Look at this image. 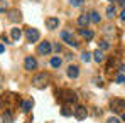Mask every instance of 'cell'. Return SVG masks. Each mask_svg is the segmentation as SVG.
Segmentation results:
<instances>
[{
  "label": "cell",
  "instance_id": "1",
  "mask_svg": "<svg viewBox=\"0 0 125 123\" xmlns=\"http://www.w3.org/2000/svg\"><path fill=\"white\" fill-rule=\"evenodd\" d=\"M32 83H34L36 88H41V89H42V88H46V86L51 83V78H49L47 73H41L39 76H36V78L32 79Z\"/></svg>",
  "mask_w": 125,
  "mask_h": 123
},
{
  "label": "cell",
  "instance_id": "2",
  "mask_svg": "<svg viewBox=\"0 0 125 123\" xmlns=\"http://www.w3.org/2000/svg\"><path fill=\"white\" fill-rule=\"evenodd\" d=\"M39 37H41V32L37 29H34V27H27L25 29V39H27V42L34 44V42L39 41Z\"/></svg>",
  "mask_w": 125,
  "mask_h": 123
},
{
  "label": "cell",
  "instance_id": "3",
  "mask_svg": "<svg viewBox=\"0 0 125 123\" xmlns=\"http://www.w3.org/2000/svg\"><path fill=\"white\" fill-rule=\"evenodd\" d=\"M51 51H52V46H51V42H49V41L39 42V47H37L39 56H47V54H51Z\"/></svg>",
  "mask_w": 125,
  "mask_h": 123
},
{
  "label": "cell",
  "instance_id": "4",
  "mask_svg": "<svg viewBox=\"0 0 125 123\" xmlns=\"http://www.w3.org/2000/svg\"><path fill=\"white\" fill-rule=\"evenodd\" d=\"M24 67H25V71H34V69H37V61H36V57H34V56H25V59H24Z\"/></svg>",
  "mask_w": 125,
  "mask_h": 123
},
{
  "label": "cell",
  "instance_id": "5",
  "mask_svg": "<svg viewBox=\"0 0 125 123\" xmlns=\"http://www.w3.org/2000/svg\"><path fill=\"white\" fill-rule=\"evenodd\" d=\"M124 108H125V101L124 100L113 98V100L110 101V110H112V111H120V110H124Z\"/></svg>",
  "mask_w": 125,
  "mask_h": 123
},
{
  "label": "cell",
  "instance_id": "6",
  "mask_svg": "<svg viewBox=\"0 0 125 123\" xmlns=\"http://www.w3.org/2000/svg\"><path fill=\"white\" fill-rule=\"evenodd\" d=\"M66 74H68V78H71V79H76L78 76H80V67L78 66H68V69H66Z\"/></svg>",
  "mask_w": 125,
  "mask_h": 123
},
{
  "label": "cell",
  "instance_id": "7",
  "mask_svg": "<svg viewBox=\"0 0 125 123\" xmlns=\"http://www.w3.org/2000/svg\"><path fill=\"white\" fill-rule=\"evenodd\" d=\"M74 116H76V120H84V118L88 116L86 108H84V106H78V108H76V111H74Z\"/></svg>",
  "mask_w": 125,
  "mask_h": 123
},
{
  "label": "cell",
  "instance_id": "8",
  "mask_svg": "<svg viewBox=\"0 0 125 123\" xmlns=\"http://www.w3.org/2000/svg\"><path fill=\"white\" fill-rule=\"evenodd\" d=\"M32 106H34V101H32L31 98H25V100L21 103V110H22V111H31Z\"/></svg>",
  "mask_w": 125,
  "mask_h": 123
},
{
  "label": "cell",
  "instance_id": "9",
  "mask_svg": "<svg viewBox=\"0 0 125 123\" xmlns=\"http://www.w3.org/2000/svg\"><path fill=\"white\" fill-rule=\"evenodd\" d=\"M80 36H81V37H84V39H86V41H91V39H93V36H95V32H93V30H90V29H80Z\"/></svg>",
  "mask_w": 125,
  "mask_h": 123
},
{
  "label": "cell",
  "instance_id": "10",
  "mask_svg": "<svg viewBox=\"0 0 125 123\" xmlns=\"http://www.w3.org/2000/svg\"><path fill=\"white\" fill-rule=\"evenodd\" d=\"M88 17H90V22H95V24H98V22L102 20V15H100L96 10H91V12H88Z\"/></svg>",
  "mask_w": 125,
  "mask_h": 123
},
{
  "label": "cell",
  "instance_id": "11",
  "mask_svg": "<svg viewBox=\"0 0 125 123\" xmlns=\"http://www.w3.org/2000/svg\"><path fill=\"white\" fill-rule=\"evenodd\" d=\"M58 25H59V20H58L56 17H51V19H47V20H46V27H47V29H51V30H52V29H56Z\"/></svg>",
  "mask_w": 125,
  "mask_h": 123
},
{
  "label": "cell",
  "instance_id": "12",
  "mask_svg": "<svg viewBox=\"0 0 125 123\" xmlns=\"http://www.w3.org/2000/svg\"><path fill=\"white\" fill-rule=\"evenodd\" d=\"M21 36H22V32H21L19 27H12V29H10V37H12V41H19Z\"/></svg>",
  "mask_w": 125,
  "mask_h": 123
},
{
  "label": "cell",
  "instance_id": "13",
  "mask_svg": "<svg viewBox=\"0 0 125 123\" xmlns=\"http://www.w3.org/2000/svg\"><path fill=\"white\" fill-rule=\"evenodd\" d=\"M9 19L14 20V22H21L22 20L21 12H19V10H10V12H9Z\"/></svg>",
  "mask_w": 125,
  "mask_h": 123
},
{
  "label": "cell",
  "instance_id": "14",
  "mask_svg": "<svg viewBox=\"0 0 125 123\" xmlns=\"http://www.w3.org/2000/svg\"><path fill=\"white\" fill-rule=\"evenodd\" d=\"M93 57H95V61H96V62H103V59H105L103 51H102V49H96V51L93 52Z\"/></svg>",
  "mask_w": 125,
  "mask_h": 123
},
{
  "label": "cell",
  "instance_id": "15",
  "mask_svg": "<svg viewBox=\"0 0 125 123\" xmlns=\"http://www.w3.org/2000/svg\"><path fill=\"white\" fill-rule=\"evenodd\" d=\"M88 22H90L88 14H83V15H80V17H78V25H81V27H86V25H88Z\"/></svg>",
  "mask_w": 125,
  "mask_h": 123
},
{
  "label": "cell",
  "instance_id": "16",
  "mask_svg": "<svg viewBox=\"0 0 125 123\" xmlns=\"http://www.w3.org/2000/svg\"><path fill=\"white\" fill-rule=\"evenodd\" d=\"M61 39L64 42H68V44H71V42L74 41V39L71 37V32H68V30H62V32H61Z\"/></svg>",
  "mask_w": 125,
  "mask_h": 123
},
{
  "label": "cell",
  "instance_id": "17",
  "mask_svg": "<svg viewBox=\"0 0 125 123\" xmlns=\"http://www.w3.org/2000/svg\"><path fill=\"white\" fill-rule=\"evenodd\" d=\"M64 98H66V100H68V101H76V93H74V91H69V89H68V91H64Z\"/></svg>",
  "mask_w": 125,
  "mask_h": 123
},
{
  "label": "cell",
  "instance_id": "18",
  "mask_svg": "<svg viewBox=\"0 0 125 123\" xmlns=\"http://www.w3.org/2000/svg\"><path fill=\"white\" fill-rule=\"evenodd\" d=\"M12 120H14L12 113H10V111H5L3 116H2V122H3V123H12Z\"/></svg>",
  "mask_w": 125,
  "mask_h": 123
},
{
  "label": "cell",
  "instance_id": "19",
  "mask_svg": "<svg viewBox=\"0 0 125 123\" xmlns=\"http://www.w3.org/2000/svg\"><path fill=\"white\" fill-rule=\"evenodd\" d=\"M106 17H108V19H113V17H115V7H113V5H108V7H106Z\"/></svg>",
  "mask_w": 125,
  "mask_h": 123
},
{
  "label": "cell",
  "instance_id": "20",
  "mask_svg": "<svg viewBox=\"0 0 125 123\" xmlns=\"http://www.w3.org/2000/svg\"><path fill=\"white\" fill-rule=\"evenodd\" d=\"M61 62H62L61 57H52L49 64H51V67H59V66H61Z\"/></svg>",
  "mask_w": 125,
  "mask_h": 123
},
{
  "label": "cell",
  "instance_id": "21",
  "mask_svg": "<svg viewBox=\"0 0 125 123\" xmlns=\"http://www.w3.org/2000/svg\"><path fill=\"white\" fill-rule=\"evenodd\" d=\"M61 115H62V116H71L73 111H71L69 106H62V108H61Z\"/></svg>",
  "mask_w": 125,
  "mask_h": 123
},
{
  "label": "cell",
  "instance_id": "22",
  "mask_svg": "<svg viewBox=\"0 0 125 123\" xmlns=\"http://www.w3.org/2000/svg\"><path fill=\"white\" fill-rule=\"evenodd\" d=\"M81 61L83 62H90L91 61V54H90V52H83V54H81Z\"/></svg>",
  "mask_w": 125,
  "mask_h": 123
},
{
  "label": "cell",
  "instance_id": "23",
  "mask_svg": "<svg viewBox=\"0 0 125 123\" xmlns=\"http://www.w3.org/2000/svg\"><path fill=\"white\" fill-rule=\"evenodd\" d=\"M69 3H71L73 7H81L84 3V0H69Z\"/></svg>",
  "mask_w": 125,
  "mask_h": 123
},
{
  "label": "cell",
  "instance_id": "24",
  "mask_svg": "<svg viewBox=\"0 0 125 123\" xmlns=\"http://www.w3.org/2000/svg\"><path fill=\"white\" fill-rule=\"evenodd\" d=\"M98 47H100L102 51H105V49H108V47H110V44H108L106 41H100V42H98Z\"/></svg>",
  "mask_w": 125,
  "mask_h": 123
},
{
  "label": "cell",
  "instance_id": "25",
  "mask_svg": "<svg viewBox=\"0 0 125 123\" xmlns=\"http://www.w3.org/2000/svg\"><path fill=\"white\" fill-rule=\"evenodd\" d=\"M115 81L118 83V84H120V83H122V84H125V76H124V74H118V76L115 78Z\"/></svg>",
  "mask_w": 125,
  "mask_h": 123
},
{
  "label": "cell",
  "instance_id": "26",
  "mask_svg": "<svg viewBox=\"0 0 125 123\" xmlns=\"http://www.w3.org/2000/svg\"><path fill=\"white\" fill-rule=\"evenodd\" d=\"M106 123H120V120H118V118H113V116H112V118H108V120H106Z\"/></svg>",
  "mask_w": 125,
  "mask_h": 123
},
{
  "label": "cell",
  "instance_id": "27",
  "mask_svg": "<svg viewBox=\"0 0 125 123\" xmlns=\"http://www.w3.org/2000/svg\"><path fill=\"white\" fill-rule=\"evenodd\" d=\"M52 49H54L56 52H59V51H61V44H54V46H52Z\"/></svg>",
  "mask_w": 125,
  "mask_h": 123
},
{
  "label": "cell",
  "instance_id": "28",
  "mask_svg": "<svg viewBox=\"0 0 125 123\" xmlns=\"http://www.w3.org/2000/svg\"><path fill=\"white\" fill-rule=\"evenodd\" d=\"M73 57H74V56H73V54H71V52H68V54H66V59H68V61H71V59H73Z\"/></svg>",
  "mask_w": 125,
  "mask_h": 123
},
{
  "label": "cell",
  "instance_id": "29",
  "mask_svg": "<svg viewBox=\"0 0 125 123\" xmlns=\"http://www.w3.org/2000/svg\"><path fill=\"white\" fill-rule=\"evenodd\" d=\"M120 19H122V20H125V9L120 12Z\"/></svg>",
  "mask_w": 125,
  "mask_h": 123
},
{
  "label": "cell",
  "instance_id": "30",
  "mask_svg": "<svg viewBox=\"0 0 125 123\" xmlns=\"http://www.w3.org/2000/svg\"><path fill=\"white\" fill-rule=\"evenodd\" d=\"M120 71H122V73H125V64H120Z\"/></svg>",
  "mask_w": 125,
  "mask_h": 123
},
{
  "label": "cell",
  "instance_id": "31",
  "mask_svg": "<svg viewBox=\"0 0 125 123\" xmlns=\"http://www.w3.org/2000/svg\"><path fill=\"white\" fill-rule=\"evenodd\" d=\"M3 51H5V47H3V44H0V54H2Z\"/></svg>",
  "mask_w": 125,
  "mask_h": 123
},
{
  "label": "cell",
  "instance_id": "32",
  "mask_svg": "<svg viewBox=\"0 0 125 123\" xmlns=\"http://www.w3.org/2000/svg\"><path fill=\"white\" fill-rule=\"evenodd\" d=\"M118 2H120V5H124V7H125V0H118Z\"/></svg>",
  "mask_w": 125,
  "mask_h": 123
},
{
  "label": "cell",
  "instance_id": "33",
  "mask_svg": "<svg viewBox=\"0 0 125 123\" xmlns=\"http://www.w3.org/2000/svg\"><path fill=\"white\" fill-rule=\"evenodd\" d=\"M122 120H124V122H125V113H124V115H122Z\"/></svg>",
  "mask_w": 125,
  "mask_h": 123
},
{
  "label": "cell",
  "instance_id": "34",
  "mask_svg": "<svg viewBox=\"0 0 125 123\" xmlns=\"http://www.w3.org/2000/svg\"><path fill=\"white\" fill-rule=\"evenodd\" d=\"M108 2H115V0H108Z\"/></svg>",
  "mask_w": 125,
  "mask_h": 123
},
{
  "label": "cell",
  "instance_id": "35",
  "mask_svg": "<svg viewBox=\"0 0 125 123\" xmlns=\"http://www.w3.org/2000/svg\"><path fill=\"white\" fill-rule=\"evenodd\" d=\"M0 2H2V0H0Z\"/></svg>",
  "mask_w": 125,
  "mask_h": 123
}]
</instances>
